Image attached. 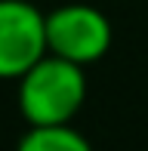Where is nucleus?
Instances as JSON below:
<instances>
[{
  "instance_id": "nucleus-3",
  "label": "nucleus",
  "mask_w": 148,
  "mask_h": 151,
  "mask_svg": "<svg viewBox=\"0 0 148 151\" xmlns=\"http://www.w3.org/2000/svg\"><path fill=\"white\" fill-rule=\"evenodd\" d=\"M46 52V12L31 0H0V80H19Z\"/></svg>"
},
{
  "instance_id": "nucleus-1",
  "label": "nucleus",
  "mask_w": 148,
  "mask_h": 151,
  "mask_svg": "<svg viewBox=\"0 0 148 151\" xmlns=\"http://www.w3.org/2000/svg\"><path fill=\"white\" fill-rule=\"evenodd\" d=\"M86 99L83 65L46 52L19 77V111L28 127H62L77 117Z\"/></svg>"
},
{
  "instance_id": "nucleus-4",
  "label": "nucleus",
  "mask_w": 148,
  "mask_h": 151,
  "mask_svg": "<svg viewBox=\"0 0 148 151\" xmlns=\"http://www.w3.org/2000/svg\"><path fill=\"white\" fill-rule=\"evenodd\" d=\"M16 151H93V145L71 127H28Z\"/></svg>"
},
{
  "instance_id": "nucleus-2",
  "label": "nucleus",
  "mask_w": 148,
  "mask_h": 151,
  "mask_svg": "<svg viewBox=\"0 0 148 151\" xmlns=\"http://www.w3.org/2000/svg\"><path fill=\"white\" fill-rule=\"evenodd\" d=\"M111 22L93 3H62L46 12V43L52 56L77 65H93L111 50Z\"/></svg>"
}]
</instances>
